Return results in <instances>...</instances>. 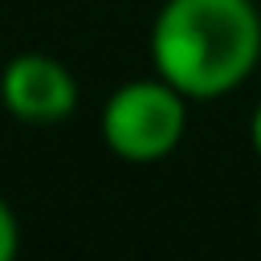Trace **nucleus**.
Instances as JSON below:
<instances>
[{"instance_id":"nucleus-4","label":"nucleus","mask_w":261,"mask_h":261,"mask_svg":"<svg viewBox=\"0 0 261 261\" xmlns=\"http://www.w3.org/2000/svg\"><path fill=\"white\" fill-rule=\"evenodd\" d=\"M16 249H20V228H16L12 208H8V204H4V196H0V261H12V257H16Z\"/></svg>"},{"instance_id":"nucleus-3","label":"nucleus","mask_w":261,"mask_h":261,"mask_svg":"<svg viewBox=\"0 0 261 261\" xmlns=\"http://www.w3.org/2000/svg\"><path fill=\"white\" fill-rule=\"evenodd\" d=\"M0 102L20 122H61L77 106V82L73 73L49 57V53H20L0 73Z\"/></svg>"},{"instance_id":"nucleus-1","label":"nucleus","mask_w":261,"mask_h":261,"mask_svg":"<svg viewBox=\"0 0 261 261\" xmlns=\"http://www.w3.org/2000/svg\"><path fill=\"white\" fill-rule=\"evenodd\" d=\"M261 61L253 0H163L151 24V65L188 102L232 94Z\"/></svg>"},{"instance_id":"nucleus-2","label":"nucleus","mask_w":261,"mask_h":261,"mask_svg":"<svg viewBox=\"0 0 261 261\" xmlns=\"http://www.w3.org/2000/svg\"><path fill=\"white\" fill-rule=\"evenodd\" d=\"M188 130V98L155 77L118 86L102 106V143L126 163L167 159Z\"/></svg>"},{"instance_id":"nucleus-5","label":"nucleus","mask_w":261,"mask_h":261,"mask_svg":"<svg viewBox=\"0 0 261 261\" xmlns=\"http://www.w3.org/2000/svg\"><path fill=\"white\" fill-rule=\"evenodd\" d=\"M249 143H253V151L261 159V102L253 106V118H249Z\"/></svg>"}]
</instances>
